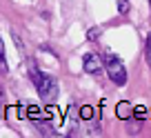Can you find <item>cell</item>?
<instances>
[{"mask_svg": "<svg viewBox=\"0 0 151 138\" xmlns=\"http://www.w3.org/2000/svg\"><path fill=\"white\" fill-rule=\"evenodd\" d=\"M102 67H104V62H102V58L100 56H96V53H85V58H82V69H85L87 74H100L102 72Z\"/></svg>", "mask_w": 151, "mask_h": 138, "instance_id": "3", "label": "cell"}, {"mask_svg": "<svg viewBox=\"0 0 151 138\" xmlns=\"http://www.w3.org/2000/svg\"><path fill=\"white\" fill-rule=\"evenodd\" d=\"M149 5H151V0H149Z\"/></svg>", "mask_w": 151, "mask_h": 138, "instance_id": "11", "label": "cell"}, {"mask_svg": "<svg viewBox=\"0 0 151 138\" xmlns=\"http://www.w3.org/2000/svg\"><path fill=\"white\" fill-rule=\"evenodd\" d=\"M102 62H104V69H107L111 82H116L118 87H122L124 82H127V69H124L122 60H120L113 51H107L102 56Z\"/></svg>", "mask_w": 151, "mask_h": 138, "instance_id": "2", "label": "cell"}, {"mask_svg": "<svg viewBox=\"0 0 151 138\" xmlns=\"http://www.w3.org/2000/svg\"><path fill=\"white\" fill-rule=\"evenodd\" d=\"M145 53H147V62L151 67V33L147 36V43H145Z\"/></svg>", "mask_w": 151, "mask_h": 138, "instance_id": "6", "label": "cell"}, {"mask_svg": "<svg viewBox=\"0 0 151 138\" xmlns=\"http://www.w3.org/2000/svg\"><path fill=\"white\" fill-rule=\"evenodd\" d=\"M118 116L120 118H129V116H131V105H129V103H120L118 105Z\"/></svg>", "mask_w": 151, "mask_h": 138, "instance_id": "5", "label": "cell"}, {"mask_svg": "<svg viewBox=\"0 0 151 138\" xmlns=\"http://www.w3.org/2000/svg\"><path fill=\"white\" fill-rule=\"evenodd\" d=\"M80 116H82L85 120H89L91 116H93V114H91V107H82V109H80Z\"/></svg>", "mask_w": 151, "mask_h": 138, "instance_id": "9", "label": "cell"}, {"mask_svg": "<svg viewBox=\"0 0 151 138\" xmlns=\"http://www.w3.org/2000/svg\"><path fill=\"white\" fill-rule=\"evenodd\" d=\"M118 11H120V14H127V11H129V0H118Z\"/></svg>", "mask_w": 151, "mask_h": 138, "instance_id": "7", "label": "cell"}, {"mask_svg": "<svg viewBox=\"0 0 151 138\" xmlns=\"http://www.w3.org/2000/svg\"><path fill=\"white\" fill-rule=\"evenodd\" d=\"M29 76H31V82L36 85L38 94H40V98L47 100V103H53V100L58 98V80L53 76H49V74L40 72L38 67H29Z\"/></svg>", "mask_w": 151, "mask_h": 138, "instance_id": "1", "label": "cell"}, {"mask_svg": "<svg viewBox=\"0 0 151 138\" xmlns=\"http://www.w3.org/2000/svg\"><path fill=\"white\" fill-rule=\"evenodd\" d=\"M100 36H102V29L100 27H91L89 31H87V40H89V43H96Z\"/></svg>", "mask_w": 151, "mask_h": 138, "instance_id": "4", "label": "cell"}, {"mask_svg": "<svg viewBox=\"0 0 151 138\" xmlns=\"http://www.w3.org/2000/svg\"><path fill=\"white\" fill-rule=\"evenodd\" d=\"M0 98H2V87H0Z\"/></svg>", "mask_w": 151, "mask_h": 138, "instance_id": "10", "label": "cell"}, {"mask_svg": "<svg viewBox=\"0 0 151 138\" xmlns=\"http://www.w3.org/2000/svg\"><path fill=\"white\" fill-rule=\"evenodd\" d=\"M0 69L5 72V43H2V38H0Z\"/></svg>", "mask_w": 151, "mask_h": 138, "instance_id": "8", "label": "cell"}]
</instances>
